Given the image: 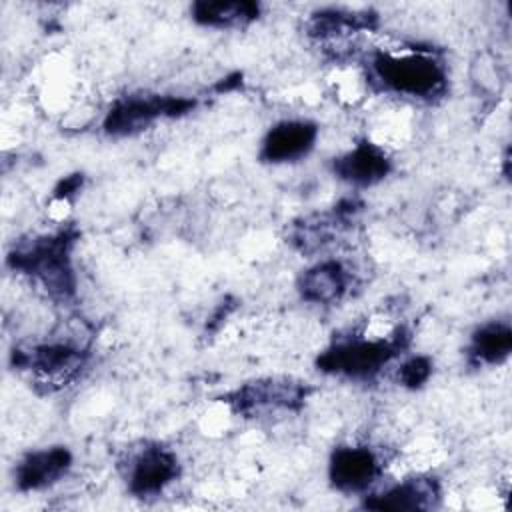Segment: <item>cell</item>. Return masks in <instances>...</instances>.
<instances>
[{
	"instance_id": "6da1fadb",
	"label": "cell",
	"mask_w": 512,
	"mask_h": 512,
	"mask_svg": "<svg viewBox=\"0 0 512 512\" xmlns=\"http://www.w3.org/2000/svg\"><path fill=\"white\" fill-rule=\"evenodd\" d=\"M370 74L386 92L410 98L428 100L442 94L446 86L444 66L418 48L376 52L370 60Z\"/></svg>"
},
{
	"instance_id": "7a4b0ae2",
	"label": "cell",
	"mask_w": 512,
	"mask_h": 512,
	"mask_svg": "<svg viewBox=\"0 0 512 512\" xmlns=\"http://www.w3.org/2000/svg\"><path fill=\"white\" fill-rule=\"evenodd\" d=\"M74 238L68 232L40 236L20 244L8 256L12 270L36 280L54 298H70L74 294V272L70 264V248Z\"/></svg>"
},
{
	"instance_id": "3957f363",
	"label": "cell",
	"mask_w": 512,
	"mask_h": 512,
	"mask_svg": "<svg viewBox=\"0 0 512 512\" xmlns=\"http://www.w3.org/2000/svg\"><path fill=\"white\" fill-rule=\"evenodd\" d=\"M406 340L408 336L402 330L386 338H346L326 348L316 364L326 374L368 380L406 348Z\"/></svg>"
},
{
	"instance_id": "277c9868",
	"label": "cell",
	"mask_w": 512,
	"mask_h": 512,
	"mask_svg": "<svg viewBox=\"0 0 512 512\" xmlns=\"http://www.w3.org/2000/svg\"><path fill=\"white\" fill-rule=\"evenodd\" d=\"M194 100L182 96L142 94L118 100L104 118V130L112 136H132L160 118H176L194 108Z\"/></svg>"
},
{
	"instance_id": "5b68a950",
	"label": "cell",
	"mask_w": 512,
	"mask_h": 512,
	"mask_svg": "<svg viewBox=\"0 0 512 512\" xmlns=\"http://www.w3.org/2000/svg\"><path fill=\"white\" fill-rule=\"evenodd\" d=\"M308 396V386L294 380H254L230 396L232 408L242 416H262L276 410H298Z\"/></svg>"
},
{
	"instance_id": "8992f818",
	"label": "cell",
	"mask_w": 512,
	"mask_h": 512,
	"mask_svg": "<svg viewBox=\"0 0 512 512\" xmlns=\"http://www.w3.org/2000/svg\"><path fill=\"white\" fill-rule=\"evenodd\" d=\"M180 474L178 456L158 444L142 448L130 458L126 484L134 496H158L164 492Z\"/></svg>"
},
{
	"instance_id": "52a82bcc",
	"label": "cell",
	"mask_w": 512,
	"mask_h": 512,
	"mask_svg": "<svg viewBox=\"0 0 512 512\" xmlns=\"http://www.w3.org/2000/svg\"><path fill=\"white\" fill-rule=\"evenodd\" d=\"M14 364L28 368L36 378L48 384H64L72 380L84 366V352L68 342H50L32 350H16Z\"/></svg>"
},
{
	"instance_id": "ba28073f",
	"label": "cell",
	"mask_w": 512,
	"mask_h": 512,
	"mask_svg": "<svg viewBox=\"0 0 512 512\" xmlns=\"http://www.w3.org/2000/svg\"><path fill=\"white\" fill-rule=\"evenodd\" d=\"M318 138V126L310 120H282L274 124L262 144L260 160L268 164H290L310 154Z\"/></svg>"
},
{
	"instance_id": "9c48e42d",
	"label": "cell",
	"mask_w": 512,
	"mask_h": 512,
	"mask_svg": "<svg viewBox=\"0 0 512 512\" xmlns=\"http://www.w3.org/2000/svg\"><path fill=\"white\" fill-rule=\"evenodd\" d=\"M378 474V456L366 446H338L328 462L330 484L344 494L368 490Z\"/></svg>"
},
{
	"instance_id": "30bf717a",
	"label": "cell",
	"mask_w": 512,
	"mask_h": 512,
	"mask_svg": "<svg viewBox=\"0 0 512 512\" xmlns=\"http://www.w3.org/2000/svg\"><path fill=\"white\" fill-rule=\"evenodd\" d=\"M70 466H72V454L66 446H50V448L34 450L26 454L14 470L16 488L22 492L48 488L56 484L60 478H64Z\"/></svg>"
},
{
	"instance_id": "8fae6325",
	"label": "cell",
	"mask_w": 512,
	"mask_h": 512,
	"mask_svg": "<svg viewBox=\"0 0 512 512\" xmlns=\"http://www.w3.org/2000/svg\"><path fill=\"white\" fill-rule=\"evenodd\" d=\"M332 170L346 184L366 188L382 182L390 174L392 162L388 154L376 144L360 142L346 154L338 156Z\"/></svg>"
},
{
	"instance_id": "7c38bea8",
	"label": "cell",
	"mask_w": 512,
	"mask_h": 512,
	"mask_svg": "<svg viewBox=\"0 0 512 512\" xmlns=\"http://www.w3.org/2000/svg\"><path fill=\"white\" fill-rule=\"evenodd\" d=\"M348 282L350 274L342 262L322 260L304 270L298 280V292L310 304H334L344 296Z\"/></svg>"
},
{
	"instance_id": "4fadbf2b",
	"label": "cell",
	"mask_w": 512,
	"mask_h": 512,
	"mask_svg": "<svg viewBox=\"0 0 512 512\" xmlns=\"http://www.w3.org/2000/svg\"><path fill=\"white\" fill-rule=\"evenodd\" d=\"M438 484L430 478H410L386 488L380 494H372L364 500V508L370 510H428L438 500Z\"/></svg>"
},
{
	"instance_id": "5bb4252c",
	"label": "cell",
	"mask_w": 512,
	"mask_h": 512,
	"mask_svg": "<svg viewBox=\"0 0 512 512\" xmlns=\"http://www.w3.org/2000/svg\"><path fill=\"white\" fill-rule=\"evenodd\" d=\"M190 14L194 22L208 28H234V26H246L252 20L258 18L260 6L256 2L248 0H236V2H194L190 8Z\"/></svg>"
},
{
	"instance_id": "9a60e30c",
	"label": "cell",
	"mask_w": 512,
	"mask_h": 512,
	"mask_svg": "<svg viewBox=\"0 0 512 512\" xmlns=\"http://www.w3.org/2000/svg\"><path fill=\"white\" fill-rule=\"evenodd\" d=\"M512 328L506 322H486L470 338L468 354L476 364H500L510 356Z\"/></svg>"
},
{
	"instance_id": "2e32d148",
	"label": "cell",
	"mask_w": 512,
	"mask_h": 512,
	"mask_svg": "<svg viewBox=\"0 0 512 512\" xmlns=\"http://www.w3.org/2000/svg\"><path fill=\"white\" fill-rule=\"evenodd\" d=\"M432 374V362L426 356H414L398 368V380L406 388H420Z\"/></svg>"
},
{
	"instance_id": "e0dca14e",
	"label": "cell",
	"mask_w": 512,
	"mask_h": 512,
	"mask_svg": "<svg viewBox=\"0 0 512 512\" xmlns=\"http://www.w3.org/2000/svg\"><path fill=\"white\" fill-rule=\"evenodd\" d=\"M78 184H80L78 176H70V178L62 180L60 188H56V196H68L70 192H74L78 188Z\"/></svg>"
}]
</instances>
